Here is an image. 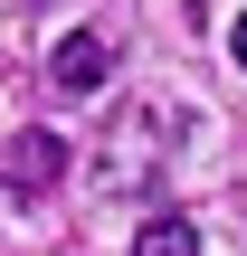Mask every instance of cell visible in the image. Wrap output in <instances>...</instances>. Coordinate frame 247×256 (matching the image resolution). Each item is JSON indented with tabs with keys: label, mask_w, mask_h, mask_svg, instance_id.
I'll use <instances>...</instances> for the list:
<instances>
[{
	"label": "cell",
	"mask_w": 247,
	"mask_h": 256,
	"mask_svg": "<svg viewBox=\"0 0 247 256\" xmlns=\"http://www.w3.org/2000/svg\"><path fill=\"white\" fill-rule=\"evenodd\" d=\"M57 171H67V142H57V133H38V124H29V133L10 142V162H0L10 200H48V190H57Z\"/></svg>",
	"instance_id": "6da1fadb"
},
{
	"label": "cell",
	"mask_w": 247,
	"mask_h": 256,
	"mask_svg": "<svg viewBox=\"0 0 247 256\" xmlns=\"http://www.w3.org/2000/svg\"><path fill=\"white\" fill-rule=\"evenodd\" d=\"M48 76H57L67 95H95V86H105V38H95V28H76V38L48 57Z\"/></svg>",
	"instance_id": "7a4b0ae2"
},
{
	"label": "cell",
	"mask_w": 247,
	"mask_h": 256,
	"mask_svg": "<svg viewBox=\"0 0 247 256\" xmlns=\"http://www.w3.org/2000/svg\"><path fill=\"white\" fill-rule=\"evenodd\" d=\"M133 256H200V228H190L181 209H162V218H143V238H133Z\"/></svg>",
	"instance_id": "3957f363"
},
{
	"label": "cell",
	"mask_w": 247,
	"mask_h": 256,
	"mask_svg": "<svg viewBox=\"0 0 247 256\" xmlns=\"http://www.w3.org/2000/svg\"><path fill=\"white\" fill-rule=\"evenodd\" d=\"M228 48H238V66H247V19H238V28H228Z\"/></svg>",
	"instance_id": "277c9868"
}]
</instances>
